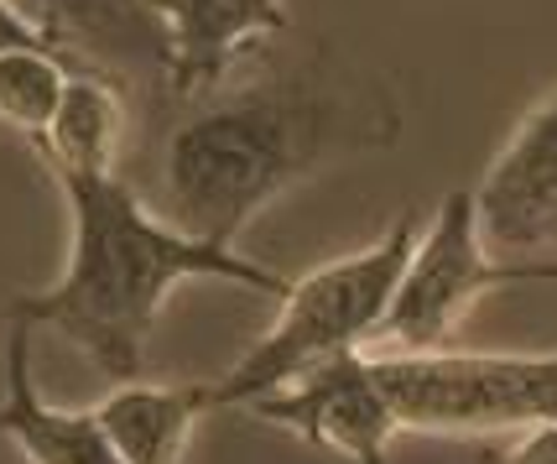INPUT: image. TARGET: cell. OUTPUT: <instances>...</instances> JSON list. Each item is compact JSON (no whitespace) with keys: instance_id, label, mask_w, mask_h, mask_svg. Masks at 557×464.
I'll return each instance as SVG.
<instances>
[{"instance_id":"obj_1","label":"cell","mask_w":557,"mask_h":464,"mask_svg":"<svg viewBox=\"0 0 557 464\" xmlns=\"http://www.w3.org/2000/svg\"><path fill=\"white\" fill-rule=\"evenodd\" d=\"M69 198V261L52 288L11 297L5 318L52 329L78 344L110 381H136L146 366V340L168 297L194 282H235L250 293L287 297L292 282L282 271L240 256L235 245L198 241L188 230L146 209L115 172H52Z\"/></svg>"},{"instance_id":"obj_2","label":"cell","mask_w":557,"mask_h":464,"mask_svg":"<svg viewBox=\"0 0 557 464\" xmlns=\"http://www.w3.org/2000/svg\"><path fill=\"white\" fill-rule=\"evenodd\" d=\"M344 105L313 84H267L214 99L183 121L162 162V204L177 230L235 245L334 147Z\"/></svg>"},{"instance_id":"obj_3","label":"cell","mask_w":557,"mask_h":464,"mask_svg":"<svg viewBox=\"0 0 557 464\" xmlns=\"http://www.w3.org/2000/svg\"><path fill=\"white\" fill-rule=\"evenodd\" d=\"M417 245V215H396L386 235L355 256L323 261L308 277L292 282L282 297V314L261 340L245 350L235 366L209 381L214 407H250L256 396L282 391L302 370L323 366L349 350H370L381 318H386L396 282L407 271V256Z\"/></svg>"},{"instance_id":"obj_4","label":"cell","mask_w":557,"mask_h":464,"mask_svg":"<svg viewBox=\"0 0 557 464\" xmlns=\"http://www.w3.org/2000/svg\"><path fill=\"white\" fill-rule=\"evenodd\" d=\"M375 381L386 387L401 434L490 439L557 423V350L495 355V350H370Z\"/></svg>"},{"instance_id":"obj_5","label":"cell","mask_w":557,"mask_h":464,"mask_svg":"<svg viewBox=\"0 0 557 464\" xmlns=\"http://www.w3.org/2000/svg\"><path fill=\"white\" fill-rule=\"evenodd\" d=\"M527 282H557V261H506L485 245L474 188H454L437 204L433 224L417 235L407 271L396 282L386 318L375 329L370 350L381 355H422L448 350V340L474 314L485 293L527 288Z\"/></svg>"},{"instance_id":"obj_6","label":"cell","mask_w":557,"mask_h":464,"mask_svg":"<svg viewBox=\"0 0 557 464\" xmlns=\"http://www.w3.org/2000/svg\"><path fill=\"white\" fill-rule=\"evenodd\" d=\"M245 413L267 428H282L292 439L355 464L370 454H386L391 439L401 434L386 387L375 381L370 350H349V355H334L323 366L302 370L282 391L256 396Z\"/></svg>"},{"instance_id":"obj_7","label":"cell","mask_w":557,"mask_h":464,"mask_svg":"<svg viewBox=\"0 0 557 464\" xmlns=\"http://www.w3.org/2000/svg\"><path fill=\"white\" fill-rule=\"evenodd\" d=\"M73 74L168 89L172 37L157 0H11Z\"/></svg>"},{"instance_id":"obj_8","label":"cell","mask_w":557,"mask_h":464,"mask_svg":"<svg viewBox=\"0 0 557 464\" xmlns=\"http://www.w3.org/2000/svg\"><path fill=\"white\" fill-rule=\"evenodd\" d=\"M485 245L506 261H557V89L536 99L474 188Z\"/></svg>"},{"instance_id":"obj_9","label":"cell","mask_w":557,"mask_h":464,"mask_svg":"<svg viewBox=\"0 0 557 464\" xmlns=\"http://www.w3.org/2000/svg\"><path fill=\"white\" fill-rule=\"evenodd\" d=\"M157 11L168 16L172 37V99L209 95L245 52L292 26L282 0H157Z\"/></svg>"},{"instance_id":"obj_10","label":"cell","mask_w":557,"mask_h":464,"mask_svg":"<svg viewBox=\"0 0 557 464\" xmlns=\"http://www.w3.org/2000/svg\"><path fill=\"white\" fill-rule=\"evenodd\" d=\"M32 323L5 318V396H0V439L22 449L26 464H125L110 434L99 428L95 407L73 413L52 407L32 381Z\"/></svg>"},{"instance_id":"obj_11","label":"cell","mask_w":557,"mask_h":464,"mask_svg":"<svg viewBox=\"0 0 557 464\" xmlns=\"http://www.w3.org/2000/svg\"><path fill=\"white\" fill-rule=\"evenodd\" d=\"M214 413L209 381H115L95 407L125 464H183L198 417Z\"/></svg>"},{"instance_id":"obj_12","label":"cell","mask_w":557,"mask_h":464,"mask_svg":"<svg viewBox=\"0 0 557 464\" xmlns=\"http://www.w3.org/2000/svg\"><path fill=\"white\" fill-rule=\"evenodd\" d=\"M125 95L104 74H73L63 89V105L52 115L48 136L37 142L48 172H115L125 147Z\"/></svg>"},{"instance_id":"obj_13","label":"cell","mask_w":557,"mask_h":464,"mask_svg":"<svg viewBox=\"0 0 557 464\" xmlns=\"http://www.w3.org/2000/svg\"><path fill=\"white\" fill-rule=\"evenodd\" d=\"M73 69L48 42H11L0 48V121L32 142L48 136L52 115L63 105Z\"/></svg>"},{"instance_id":"obj_14","label":"cell","mask_w":557,"mask_h":464,"mask_svg":"<svg viewBox=\"0 0 557 464\" xmlns=\"http://www.w3.org/2000/svg\"><path fill=\"white\" fill-rule=\"evenodd\" d=\"M506 464H557V423L527 428V434H521V443L506 454Z\"/></svg>"},{"instance_id":"obj_15","label":"cell","mask_w":557,"mask_h":464,"mask_svg":"<svg viewBox=\"0 0 557 464\" xmlns=\"http://www.w3.org/2000/svg\"><path fill=\"white\" fill-rule=\"evenodd\" d=\"M11 42H42V37L16 16V5H11V0H0V48H11Z\"/></svg>"},{"instance_id":"obj_16","label":"cell","mask_w":557,"mask_h":464,"mask_svg":"<svg viewBox=\"0 0 557 464\" xmlns=\"http://www.w3.org/2000/svg\"><path fill=\"white\" fill-rule=\"evenodd\" d=\"M480 464H506V454L500 449H480Z\"/></svg>"},{"instance_id":"obj_17","label":"cell","mask_w":557,"mask_h":464,"mask_svg":"<svg viewBox=\"0 0 557 464\" xmlns=\"http://www.w3.org/2000/svg\"><path fill=\"white\" fill-rule=\"evenodd\" d=\"M360 464H391V460H386V454H370V460H360Z\"/></svg>"}]
</instances>
